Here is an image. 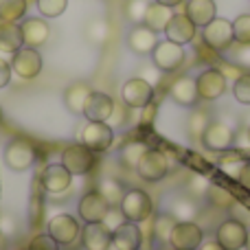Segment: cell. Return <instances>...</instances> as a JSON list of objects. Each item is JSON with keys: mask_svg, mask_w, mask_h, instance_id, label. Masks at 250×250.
<instances>
[{"mask_svg": "<svg viewBox=\"0 0 250 250\" xmlns=\"http://www.w3.org/2000/svg\"><path fill=\"white\" fill-rule=\"evenodd\" d=\"M62 165L73 176H86L95 169L97 154L92 149H88L83 143H73V145H66L64 151H62Z\"/></svg>", "mask_w": 250, "mask_h": 250, "instance_id": "1", "label": "cell"}, {"mask_svg": "<svg viewBox=\"0 0 250 250\" xmlns=\"http://www.w3.org/2000/svg\"><path fill=\"white\" fill-rule=\"evenodd\" d=\"M119 208H121L123 217L127 222L141 224V222L149 220L154 204H151V198H149V193H147V191L129 189V191H125V195H123L121 204H119Z\"/></svg>", "mask_w": 250, "mask_h": 250, "instance_id": "2", "label": "cell"}, {"mask_svg": "<svg viewBox=\"0 0 250 250\" xmlns=\"http://www.w3.org/2000/svg\"><path fill=\"white\" fill-rule=\"evenodd\" d=\"M38 160V149L26 138H13L4 147V165L13 171H26Z\"/></svg>", "mask_w": 250, "mask_h": 250, "instance_id": "3", "label": "cell"}, {"mask_svg": "<svg viewBox=\"0 0 250 250\" xmlns=\"http://www.w3.org/2000/svg\"><path fill=\"white\" fill-rule=\"evenodd\" d=\"M202 38L204 44L213 51H229L235 44V35H233V22L226 18H215L213 22H208L207 26H202Z\"/></svg>", "mask_w": 250, "mask_h": 250, "instance_id": "4", "label": "cell"}, {"mask_svg": "<svg viewBox=\"0 0 250 250\" xmlns=\"http://www.w3.org/2000/svg\"><path fill=\"white\" fill-rule=\"evenodd\" d=\"M182 62H185V48L176 42H169V40H160L151 51V64L160 73H173L182 66Z\"/></svg>", "mask_w": 250, "mask_h": 250, "instance_id": "5", "label": "cell"}, {"mask_svg": "<svg viewBox=\"0 0 250 250\" xmlns=\"http://www.w3.org/2000/svg\"><path fill=\"white\" fill-rule=\"evenodd\" d=\"M138 176L145 182H160L169 173V158L160 149H147L136 165Z\"/></svg>", "mask_w": 250, "mask_h": 250, "instance_id": "6", "label": "cell"}, {"mask_svg": "<svg viewBox=\"0 0 250 250\" xmlns=\"http://www.w3.org/2000/svg\"><path fill=\"white\" fill-rule=\"evenodd\" d=\"M11 64V70L18 75L20 79L29 82V79H35L40 73H42V55H40L38 48H31V46H22L20 51L13 53V60L9 62Z\"/></svg>", "mask_w": 250, "mask_h": 250, "instance_id": "7", "label": "cell"}, {"mask_svg": "<svg viewBox=\"0 0 250 250\" xmlns=\"http://www.w3.org/2000/svg\"><path fill=\"white\" fill-rule=\"evenodd\" d=\"M204 242V230L195 222H176L171 235H169V246L173 250H198Z\"/></svg>", "mask_w": 250, "mask_h": 250, "instance_id": "8", "label": "cell"}, {"mask_svg": "<svg viewBox=\"0 0 250 250\" xmlns=\"http://www.w3.org/2000/svg\"><path fill=\"white\" fill-rule=\"evenodd\" d=\"M246 237H248V229L237 217L224 220L215 230V239L224 250H242L246 246Z\"/></svg>", "mask_w": 250, "mask_h": 250, "instance_id": "9", "label": "cell"}, {"mask_svg": "<svg viewBox=\"0 0 250 250\" xmlns=\"http://www.w3.org/2000/svg\"><path fill=\"white\" fill-rule=\"evenodd\" d=\"M79 141L92 149L95 154H101V151H108L112 147L114 141V132L108 123H97V121H88L86 127L79 134Z\"/></svg>", "mask_w": 250, "mask_h": 250, "instance_id": "10", "label": "cell"}, {"mask_svg": "<svg viewBox=\"0 0 250 250\" xmlns=\"http://www.w3.org/2000/svg\"><path fill=\"white\" fill-rule=\"evenodd\" d=\"M46 233L55 239L60 246H68V244L77 242V237L82 235V226L70 213H60V215L51 217L46 226Z\"/></svg>", "mask_w": 250, "mask_h": 250, "instance_id": "11", "label": "cell"}, {"mask_svg": "<svg viewBox=\"0 0 250 250\" xmlns=\"http://www.w3.org/2000/svg\"><path fill=\"white\" fill-rule=\"evenodd\" d=\"M121 99L127 108H134V110L147 108L151 104V99H154V86L141 77L127 79L121 86Z\"/></svg>", "mask_w": 250, "mask_h": 250, "instance_id": "12", "label": "cell"}, {"mask_svg": "<svg viewBox=\"0 0 250 250\" xmlns=\"http://www.w3.org/2000/svg\"><path fill=\"white\" fill-rule=\"evenodd\" d=\"M110 208L112 207L108 204V200H105L97 189L83 193V198L79 200V204H77V213L86 224H99V222H104Z\"/></svg>", "mask_w": 250, "mask_h": 250, "instance_id": "13", "label": "cell"}, {"mask_svg": "<svg viewBox=\"0 0 250 250\" xmlns=\"http://www.w3.org/2000/svg\"><path fill=\"white\" fill-rule=\"evenodd\" d=\"M198 97L204 101H215L226 92V75L220 68H207L195 77Z\"/></svg>", "mask_w": 250, "mask_h": 250, "instance_id": "14", "label": "cell"}, {"mask_svg": "<svg viewBox=\"0 0 250 250\" xmlns=\"http://www.w3.org/2000/svg\"><path fill=\"white\" fill-rule=\"evenodd\" d=\"M202 145L211 151H226L235 145V132L230 125L222 121H211L202 134Z\"/></svg>", "mask_w": 250, "mask_h": 250, "instance_id": "15", "label": "cell"}, {"mask_svg": "<svg viewBox=\"0 0 250 250\" xmlns=\"http://www.w3.org/2000/svg\"><path fill=\"white\" fill-rule=\"evenodd\" d=\"M114 114V99L108 92H99L92 90L88 97L86 105H83V117L88 121H97V123H108V119Z\"/></svg>", "mask_w": 250, "mask_h": 250, "instance_id": "16", "label": "cell"}, {"mask_svg": "<svg viewBox=\"0 0 250 250\" xmlns=\"http://www.w3.org/2000/svg\"><path fill=\"white\" fill-rule=\"evenodd\" d=\"M70 182H73V173L62 163L48 165V167H44V171L40 173V185L44 187V191H48V193H53V195L64 193L70 187Z\"/></svg>", "mask_w": 250, "mask_h": 250, "instance_id": "17", "label": "cell"}, {"mask_svg": "<svg viewBox=\"0 0 250 250\" xmlns=\"http://www.w3.org/2000/svg\"><path fill=\"white\" fill-rule=\"evenodd\" d=\"M158 44V33L145 24H134L127 33V48L136 55H151Z\"/></svg>", "mask_w": 250, "mask_h": 250, "instance_id": "18", "label": "cell"}, {"mask_svg": "<svg viewBox=\"0 0 250 250\" xmlns=\"http://www.w3.org/2000/svg\"><path fill=\"white\" fill-rule=\"evenodd\" d=\"M195 31H198V26L185 13H173V18L169 20L167 29H165V38L169 42H176L180 46H185V44H189L195 38Z\"/></svg>", "mask_w": 250, "mask_h": 250, "instance_id": "19", "label": "cell"}, {"mask_svg": "<svg viewBox=\"0 0 250 250\" xmlns=\"http://www.w3.org/2000/svg\"><path fill=\"white\" fill-rule=\"evenodd\" d=\"M169 97H171L173 104L182 105V108H193L200 101L195 79L193 77H178L176 82L169 86Z\"/></svg>", "mask_w": 250, "mask_h": 250, "instance_id": "20", "label": "cell"}, {"mask_svg": "<svg viewBox=\"0 0 250 250\" xmlns=\"http://www.w3.org/2000/svg\"><path fill=\"white\" fill-rule=\"evenodd\" d=\"M82 244L86 250H108L112 246V230L104 222L86 224L82 229Z\"/></svg>", "mask_w": 250, "mask_h": 250, "instance_id": "21", "label": "cell"}, {"mask_svg": "<svg viewBox=\"0 0 250 250\" xmlns=\"http://www.w3.org/2000/svg\"><path fill=\"white\" fill-rule=\"evenodd\" d=\"M185 16L198 29H202V26H207L208 22H213L217 18V4L215 0H187Z\"/></svg>", "mask_w": 250, "mask_h": 250, "instance_id": "22", "label": "cell"}, {"mask_svg": "<svg viewBox=\"0 0 250 250\" xmlns=\"http://www.w3.org/2000/svg\"><path fill=\"white\" fill-rule=\"evenodd\" d=\"M22 38H24V46L40 48L42 44H46L48 35H51V26L46 24L44 18H26L20 24Z\"/></svg>", "mask_w": 250, "mask_h": 250, "instance_id": "23", "label": "cell"}, {"mask_svg": "<svg viewBox=\"0 0 250 250\" xmlns=\"http://www.w3.org/2000/svg\"><path fill=\"white\" fill-rule=\"evenodd\" d=\"M143 244V233L138 229V224L125 220L123 224H119L112 230V246L119 250H138Z\"/></svg>", "mask_w": 250, "mask_h": 250, "instance_id": "24", "label": "cell"}, {"mask_svg": "<svg viewBox=\"0 0 250 250\" xmlns=\"http://www.w3.org/2000/svg\"><path fill=\"white\" fill-rule=\"evenodd\" d=\"M92 88L86 82H73L64 90V105L68 112L73 114H83V105H86L88 97H90Z\"/></svg>", "mask_w": 250, "mask_h": 250, "instance_id": "25", "label": "cell"}, {"mask_svg": "<svg viewBox=\"0 0 250 250\" xmlns=\"http://www.w3.org/2000/svg\"><path fill=\"white\" fill-rule=\"evenodd\" d=\"M24 46L22 29L18 22H0V51L2 53H16Z\"/></svg>", "mask_w": 250, "mask_h": 250, "instance_id": "26", "label": "cell"}, {"mask_svg": "<svg viewBox=\"0 0 250 250\" xmlns=\"http://www.w3.org/2000/svg\"><path fill=\"white\" fill-rule=\"evenodd\" d=\"M171 18H173L171 7H165V4H158V2H149L143 24L149 26L151 31H156V33H160V31L165 33V29H167V24H169Z\"/></svg>", "mask_w": 250, "mask_h": 250, "instance_id": "27", "label": "cell"}, {"mask_svg": "<svg viewBox=\"0 0 250 250\" xmlns=\"http://www.w3.org/2000/svg\"><path fill=\"white\" fill-rule=\"evenodd\" d=\"M97 191H99V193L104 195L105 200H108V204L112 208L121 204V200H123V195H125L123 185L119 180H114V178H104V180L99 182V187H97Z\"/></svg>", "mask_w": 250, "mask_h": 250, "instance_id": "28", "label": "cell"}, {"mask_svg": "<svg viewBox=\"0 0 250 250\" xmlns=\"http://www.w3.org/2000/svg\"><path fill=\"white\" fill-rule=\"evenodd\" d=\"M26 0H0V20L20 22L26 16Z\"/></svg>", "mask_w": 250, "mask_h": 250, "instance_id": "29", "label": "cell"}, {"mask_svg": "<svg viewBox=\"0 0 250 250\" xmlns=\"http://www.w3.org/2000/svg\"><path fill=\"white\" fill-rule=\"evenodd\" d=\"M211 123L208 121V114L202 112V110H193L189 114V121H187V132H189L191 141H202V134L207 129V125Z\"/></svg>", "mask_w": 250, "mask_h": 250, "instance_id": "30", "label": "cell"}, {"mask_svg": "<svg viewBox=\"0 0 250 250\" xmlns=\"http://www.w3.org/2000/svg\"><path fill=\"white\" fill-rule=\"evenodd\" d=\"M207 198H208V202H211L215 208H233L235 207L233 193H230V191H226L224 187H220V185H211V187H208Z\"/></svg>", "mask_w": 250, "mask_h": 250, "instance_id": "31", "label": "cell"}, {"mask_svg": "<svg viewBox=\"0 0 250 250\" xmlns=\"http://www.w3.org/2000/svg\"><path fill=\"white\" fill-rule=\"evenodd\" d=\"M176 217L171 213H165V215L156 217V224H154V235L160 244H169V235H171L173 226H176Z\"/></svg>", "mask_w": 250, "mask_h": 250, "instance_id": "32", "label": "cell"}, {"mask_svg": "<svg viewBox=\"0 0 250 250\" xmlns=\"http://www.w3.org/2000/svg\"><path fill=\"white\" fill-rule=\"evenodd\" d=\"M86 35L92 44H104L110 38V24L105 20H101V18H97L86 26Z\"/></svg>", "mask_w": 250, "mask_h": 250, "instance_id": "33", "label": "cell"}, {"mask_svg": "<svg viewBox=\"0 0 250 250\" xmlns=\"http://www.w3.org/2000/svg\"><path fill=\"white\" fill-rule=\"evenodd\" d=\"M147 7H149V2H147V0H127V2H125V7H123L125 18H127L129 22H134V24H143L145 13H147Z\"/></svg>", "mask_w": 250, "mask_h": 250, "instance_id": "34", "label": "cell"}, {"mask_svg": "<svg viewBox=\"0 0 250 250\" xmlns=\"http://www.w3.org/2000/svg\"><path fill=\"white\" fill-rule=\"evenodd\" d=\"M145 151H147L145 143H127V145L121 149L123 165H125V167H134V169H136L138 160L143 158V154H145Z\"/></svg>", "mask_w": 250, "mask_h": 250, "instance_id": "35", "label": "cell"}, {"mask_svg": "<svg viewBox=\"0 0 250 250\" xmlns=\"http://www.w3.org/2000/svg\"><path fill=\"white\" fill-rule=\"evenodd\" d=\"M233 35L237 44H250V13H242L235 18Z\"/></svg>", "mask_w": 250, "mask_h": 250, "instance_id": "36", "label": "cell"}, {"mask_svg": "<svg viewBox=\"0 0 250 250\" xmlns=\"http://www.w3.org/2000/svg\"><path fill=\"white\" fill-rule=\"evenodd\" d=\"M173 217H176L178 222H193L195 217V207L193 202H191V198H178L176 202H173Z\"/></svg>", "mask_w": 250, "mask_h": 250, "instance_id": "37", "label": "cell"}, {"mask_svg": "<svg viewBox=\"0 0 250 250\" xmlns=\"http://www.w3.org/2000/svg\"><path fill=\"white\" fill-rule=\"evenodd\" d=\"M233 97L242 105H250V73H242L233 83Z\"/></svg>", "mask_w": 250, "mask_h": 250, "instance_id": "38", "label": "cell"}, {"mask_svg": "<svg viewBox=\"0 0 250 250\" xmlns=\"http://www.w3.org/2000/svg\"><path fill=\"white\" fill-rule=\"evenodd\" d=\"M68 0H38V11L44 18H57L66 11Z\"/></svg>", "mask_w": 250, "mask_h": 250, "instance_id": "39", "label": "cell"}, {"mask_svg": "<svg viewBox=\"0 0 250 250\" xmlns=\"http://www.w3.org/2000/svg\"><path fill=\"white\" fill-rule=\"evenodd\" d=\"M208 187H211V182H208L207 178L200 176V173H193V176H189V180H187V193L200 198V195H207Z\"/></svg>", "mask_w": 250, "mask_h": 250, "instance_id": "40", "label": "cell"}, {"mask_svg": "<svg viewBox=\"0 0 250 250\" xmlns=\"http://www.w3.org/2000/svg\"><path fill=\"white\" fill-rule=\"evenodd\" d=\"M26 250H60V244H57L48 233H44V235H35V237L29 242V248Z\"/></svg>", "mask_w": 250, "mask_h": 250, "instance_id": "41", "label": "cell"}, {"mask_svg": "<svg viewBox=\"0 0 250 250\" xmlns=\"http://www.w3.org/2000/svg\"><path fill=\"white\" fill-rule=\"evenodd\" d=\"M235 62L244 68H250V44H239V48L235 51Z\"/></svg>", "mask_w": 250, "mask_h": 250, "instance_id": "42", "label": "cell"}, {"mask_svg": "<svg viewBox=\"0 0 250 250\" xmlns=\"http://www.w3.org/2000/svg\"><path fill=\"white\" fill-rule=\"evenodd\" d=\"M141 79H145L147 83H151V86H156V83H158V79H160V70L156 68L154 64H151V66H147V68H143V70H141Z\"/></svg>", "mask_w": 250, "mask_h": 250, "instance_id": "43", "label": "cell"}, {"mask_svg": "<svg viewBox=\"0 0 250 250\" xmlns=\"http://www.w3.org/2000/svg\"><path fill=\"white\" fill-rule=\"evenodd\" d=\"M11 64L4 60H0V88L9 86V82H11Z\"/></svg>", "mask_w": 250, "mask_h": 250, "instance_id": "44", "label": "cell"}, {"mask_svg": "<svg viewBox=\"0 0 250 250\" xmlns=\"http://www.w3.org/2000/svg\"><path fill=\"white\" fill-rule=\"evenodd\" d=\"M237 180H239V185H242L244 189L250 191V160H248V163H244V167H242V171H239Z\"/></svg>", "mask_w": 250, "mask_h": 250, "instance_id": "45", "label": "cell"}, {"mask_svg": "<svg viewBox=\"0 0 250 250\" xmlns=\"http://www.w3.org/2000/svg\"><path fill=\"white\" fill-rule=\"evenodd\" d=\"M0 230L2 233H13V220L9 215H0Z\"/></svg>", "mask_w": 250, "mask_h": 250, "instance_id": "46", "label": "cell"}, {"mask_svg": "<svg viewBox=\"0 0 250 250\" xmlns=\"http://www.w3.org/2000/svg\"><path fill=\"white\" fill-rule=\"evenodd\" d=\"M198 250H224V248L220 246V242H217V239H208V242H202V244H200Z\"/></svg>", "mask_w": 250, "mask_h": 250, "instance_id": "47", "label": "cell"}, {"mask_svg": "<svg viewBox=\"0 0 250 250\" xmlns=\"http://www.w3.org/2000/svg\"><path fill=\"white\" fill-rule=\"evenodd\" d=\"M154 2H158V4H165V7H178V4H182L185 0H154Z\"/></svg>", "mask_w": 250, "mask_h": 250, "instance_id": "48", "label": "cell"}, {"mask_svg": "<svg viewBox=\"0 0 250 250\" xmlns=\"http://www.w3.org/2000/svg\"><path fill=\"white\" fill-rule=\"evenodd\" d=\"M244 250H250V230H248V237H246V246H244Z\"/></svg>", "mask_w": 250, "mask_h": 250, "instance_id": "49", "label": "cell"}, {"mask_svg": "<svg viewBox=\"0 0 250 250\" xmlns=\"http://www.w3.org/2000/svg\"><path fill=\"white\" fill-rule=\"evenodd\" d=\"M246 138H248V143H250V127L246 129Z\"/></svg>", "mask_w": 250, "mask_h": 250, "instance_id": "50", "label": "cell"}, {"mask_svg": "<svg viewBox=\"0 0 250 250\" xmlns=\"http://www.w3.org/2000/svg\"><path fill=\"white\" fill-rule=\"evenodd\" d=\"M0 123H2V110H0Z\"/></svg>", "mask_w": 250, "mask_h": 250, "instance_id": "51", "label": "cell"}]
</instances>
